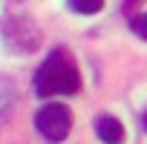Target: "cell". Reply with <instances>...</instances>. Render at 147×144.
<instances>
[{
    "label": "cell",
    "mask_w": 147,
    "mask_h": 144,
    "mask_svg": "<svg viewBox=\"0 0 147 144\" xmlns=\"http://www.w3.org/2000/svg\"><path fill=\"white\" fill-rule=\"evenodd\" d=\"M35 127L43 138L49 141H63L69 135V127H72V112L66 104H46L38 115H35Z\"/></svg>",
    "instance_id": "cell-2"
},
{
    "label": "cell",
    "mask_w": 147,
    "mask_h": 144,
    "mask_svg": "<svg viewBox=\"0 0 147 144\" xmlns=\"http://www.w3.org/2000/svg\"><path fill=\"white\" fill-rule=\"evenodd\" d=\"M130 26H133V32H136L141 40H147V12H144V15H138V17H133V20H130Z\"/></svg>",
    "instance_id": "cell-5"
},
{
    "label": "cell",
    "mask_w": 147,
    "mask_h": 144,
    "mask_svg": "<svg viewBox=\"0 0 147 144\" xmlns=\"http://www.w3.org/2000/svg\"><path fill=\"white\" fill-rule=\"evenodd\" d=\"M69 6L78 15H95V12H101L104 0H69Z\"/></svg>",
    "instance_id": "cell-4"
},
{
    "label": "cell",
    "mask_w": 147,
    "mask_h": 144,
    "mask_svg": "<svg viewBox=\"0 0 147 144\" xmlns=\"http://www.w3.org/2000/svg\"><path fill=\"white\" fill-rule=\"evenodd\" d=\"M127 3H136V0H127Z\"/></svg>",
    "instance_id": "cell-7"
},
{
    "label": "cell",
    "mask_w": 147,
    "mask_h": 144,
    "mask_svg": "<svg viewBox=\"0 0 147 144\" xmlns=\"http://www.w3.org/2000/svg\"><path fill=\"white\" fill-rule=\"evenodd\" d=\"M95 135L104 141V144H121L124 141V124L113 115H101L95 121Z\"/></svg>",
    "instance_id": "cell-3"
},
{
    "label": "cell",
    "mask_w": 147,
    "mask_h": 144,
    "mask_svg": "<svg viewBox=\"0 0 147 144\" xmlns=\"http://www.w3.org/2000/svg\"><path fill=\"white\" fill-rule=\"evenodd\" d=\"M144 130H147V112H144Z\"/></svg>",
    "instance_id": "cell-6"
},
{
    "label": "cell",
    "mask_w": 147,
    "mask_h": 144,
    "mask_svg": "<svg viewBox=\"0 0 147 144\" xmlns=\"http://www.w3.org/2000/svg\"><path fill=\"white\" fill-rule=\"evenodd\" d=\"M78 87H81V75L75 61L63 49H52L49 58L35 72V92L40 98H52V95H72L78 92Z\"/></svg>",
    "instance_id": "cell-1"
}]
</instances>
